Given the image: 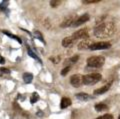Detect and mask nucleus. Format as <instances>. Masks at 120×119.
Masks as SVG:
<instances>
[{"mask_svg": "<svg viewBox=\"0 0 120 119\" xmlns=\"http://www.w3.org/2000/svg\"><path fill=\"white\" fill-rule=\"evenodd\" d=\"M33 80V75L31 73H24L23 74V81L25 83H30Z\"/></svg>", "mask_w": 120, "mask_h": 119, "instance_id": "4468645a", "label": "nucleus"}, {"mask_svg": "<svg viewBox=\"0 0 120 119\" xmlns=\"http://www.w3.org/2000/svg\"><path fill=\"white\" fill-rule=\"evenodd\" d=\"M118 119H120V115H119V117H118Z\"/></svg>", "mask_w": 120, "mask_h": 119, "instance_id": "c85d7f7f", "label": "nucleus"}, {"mask_svg": "<svg viewBox=\"0 0 120 119\" xmlns=\"http://www.w3.org/2000/svg\"><path fill=\"white\" fill-rule=\"evenodd\" d=\"M111 47V44L109 42H95L92 43V45L89 47L90 50H104Z\"/></svg>", "mask_w": 120, "mask_h": 119, "instance_id": "20e7f679", "label": "nucleus"}, {"mask_svg": "<svg viewBox=\"0 0 120 119\" xmlns=\"http://www.w3.org/2000/svg\"><path fill=\"white\" fill-rule=\"evenodd\" d=\"M70 83H71V85H72L73 87H79L81 85V83H82V77L80 75H78V74L71 76Z\"/></svg>", "mask_w": 120, "mask_h": 119, "instance_id": "6e6552de", "label": "nucleus"}, {"mask_svg": "<svg viewBox=\"0 0 120 119\" xmlns=\"http://www.w3.org/2000/svg\"><path fill=\"white\" fill-rule=\"evenodd\" d=\"M39 95L36 93V92H34V93L32 94V96H31V98H30V102H31V104H34V103H36L37 101L39 100Z\"/></svg>", "mask_w": 120, "mask_h": 119, "instance_id": "a211bd4d", "label": "nucleus"}, {"mask_svg": "<svg viewBox=\"0 0 120 119\" xmlns=\"http://www.w3.org/2000/svg\"><path fill=\"white\" fill-rule=\"evenodd\" d=\"M36 114H37V116H39V117H42L43 116V112H42V111H38Z\"/></svg>", "mask_w": 120, "mask_h": 119, "instance_id": "cd10ccee", "label": "nucleus"}, {"mask_svg": "<svg viewBox=\"0 0 120 119\" xmlns=\"http://www.w3.org/2000/svg\"><path fill=\"white\" fill-rule=\"evenodd\" d=\"M2 32H3V33H4V34H5V35H7V36H8V37H11V38H13V39H16V40H17V41H18V42H19L20 44L22 43V41H21V39L19 38V37H17V36H15V35H12V34H11V33H9L8 31H5V30H3Z\"/></svg>", "mask_w": 120, "mask_h": 119, "instance_id": "6ab92c4d", "label": "nucleus"}, {"mask_svg": "<svg viewBox=\"0 0 120 119\" xmlns=\"http://www.w3.org/2000/svg\"><path fill=\"white\" fill-rule=\"evenodd\" d=\"M77 17H75L74 15L72 16H69V17H66L64 20L62 21V23L60 24V27H62V28H66V27H71L73 24V22L74 20L76 19Z\"/></svg>", "mask_w": 120, "mask_h": 119, "instance_id": "0eeeda50", "label": "nucleus"}, {"mask_svg": "<svg viewBox=\"0 0 120 119\" xmlns=\"http://www.w3.org/2000/svg\"><path fill=\"white\" fill-rule=\"evenodd\" d=\"M72 37H73L74 40H78V39L84 40V39H87V37H88V31H87V29H80V30L76 31L75 33H73Z\"/></svg>", "mask_w": 120, "mask_h": 119, "instance_id": "39448f33", "label": "nucleus"}, {"mask_svg": "<svg viewBox=\"0 0 120 119\" xmlns=\"http://www.w3.org/2000/svg\"><path fill=\"white\" fill-rule=\"evenodd\" d=\"M105 63V58L103 56H91L87 59V65L92 68H100Z\"/></svg>", "mask_w": 120, "mask_h": 119, "instance_id": "7ed1b4c3", "label": "nucleus"}, {"mask_svg": "<svg viewBox=\"0 0 120 119\" xmlns=\"http://www.w3.org/2000/svg\"><path fill=\"white\" fill-rule=\"evenodd\" d=\"M100 2V0H83V3L85 4H88V3H97Z\"/></svg>", "mask_w": 120, "mask_h": 119, "instance_id": "393cba45", "label": "nucleus"}, {"mask_svg": "<svg viewBox=\"0 0 120 119\" xmlns=\"http://www.w3.org/2000/svg\"><path fill=\"white\" fill-rule=\"evenodd\" d=\"M71 103H72V102H71L70 98H68V97H63L61 99V102H60V108H61V109H65L68 106L71 105Z\"/></svg>", "mask_w": 120, "mask_h": 119, "instance_id": "f8f14e48", "label": "nucleus"}, {"mask_svg": "<svg viewBox=\"0 0 120 119\" xmlns=\"http://www.w3.org/2000/svg\"><path fill=\"white\" fill-rule=\"evenodd\" d=\"M33 34H34V36L36 37V38H37V39H39V40H40V41L42 42V43H45L44 39H43V37H42V34H41V32H40V31H38V30H35Z\"/></svg>", "mask_w": 120, "mask_h": 119, "instance_id": "aec40b11", "label": "nucleus"}, {"mask_svg": "<svg viewBox=\"0 0 120 119\" xmlns=\"http://www.w3.org/2000/svg\"><path fill=\"white\" fill-rule=\"evenodd\" d=\"M70 66H66V67L64 68V69H62V71H61V75L62 76H65L67 73H68L69 71H70Z\"/></svg>", "mask_w": 120, "mask_h": 119, "instance_id": "4be33fe9", "label": "nucleus"}, {"mask_svg": "<svg viewBox=\"0 0 120 119\" xmlns=\"http://www.w3.org/2000/svg\"><path fill=\"white\" fill-rule=\"evenodd\" d=\"M0 71L3 72V73H7V74L10 73V70H9V69H6V68H3V67L0 68Z\"/></svg>", "mask_w": 120, "mask_h": 119, "instance_id": "a878e982", "label": "nucleus"}, {"mask_svg": "<svg viewBox=\"0 0 120 119\" xmlns=\"http://www.w3.org/2000/svg\"><path fill=\"white\" fill-rule=\"evenodd\" d=\"M116 32V25L113 22H104V23H100L95 27L94 29V36L96 38H108L114 35Z\"/></svg>", "mask_w": 120, "mask_h": 119, "instance_id": "f257e3e1", "label": "nucleus"}, {"mask_svg": "<svg viewBox=\"0 0 120 119\" xmlns=\"http://www.w3.org/2000/svg\"><path fill=\"white\" fill-rule=\"evenodd\" d=\"M111 85H112V82H109L106 85H104L103 87L96 89V90H94V95H100V94H103V93H105V92H107L110 89Z\"/></svg>", "mask_w": 120, "mask_h": 119, "instance_id": "9d476101", "label": "nucleus"}, {"mask_svg": "<svg viewBox=\"0 0 120 119\" xmlns=\"http://www.w3.org/2000/svg\"><path fill=\"white\" fill-rule=\"evenodd\" d=\"M101 76L100 73H90V74H86V75L82 76V83L85 85H94L96 83H98L101 80Z\"/></svg>", "mask_w": 120, "mask_h": 119, "instance_id": "f03ea898", "label": "nucleus"}, {"mask_svg": "<svg viewBox=\"0 0 120 119\" xmlns=\"http://www.w3.org/2000/svg\"><path fill=\"white\" fill-rule=\"evenodd\" d=\"M4 63H5V59L0 55V64H4Z\"/></svg>", "mask_w": 120, "mask_h": 119, "instance_id": "bb28decb", "label": "nucleus"}, {"mask_svg": "<svg viewBox=\"0 0 120 119\" xmlns=\"http://www.w3.org/2000/svg\"><path fill=\"white\" fill-rule=\"evenodd\" d=\"M88 20H89V15L88 14H83V15L77 17L76 19L74 20V22H73V24H72L71 27H76V26L82 25V24H84L85 22H87Z\"/></svg>", "mask_w": 120, "mask_h": 119, "instance_id": "423d86ee", "label": "nucleus"}, {"mask_svg": "<svg viewBox=\"0 0 120 119\" xmlns=\"http://www.w3.org/2000/svg\"><path fill=\"white\" fill-rule=\"evenodd\" d=\"M97 119H113V116L111 114H104L102 116H99Z\"/></svg>", "mask_w": 120, "mask_h": 119, "instance_id": "5701e85b", "label": "nucleus"}, {"mask_svg": "<svg viewBox=\"0 0 120 119\" xmlns=\"http://www.w3.org/2000/svg\"><path fill=\"white\" fill-rule=\"evenodd\" d=\"M74 42H75V40L73 39L72 36H70V37H65V38L62 40V46L68 48V47H70V46H72L73 44H74Z\"/></svg>", "mask_w": 120, "mask_h": 119, "instance_id": "9b49d317", "label": "nucleus"}, {"mask_svg": "<svg viewBox=\"0 0 120 119\" xmlns=\"http://www.w3.org/2000/svg\"><path fill=\"white\" fill-rule=\"evenodd\" d=\"M75 96H76L77 99L81 100V101H87V100H89L90 98H91V96L86 94V93H77Z\"/></svg>", "mask_w": 120, "mask_h": 119, "instance_id": "ddd939ff", "label": "nucleus"}, {"mask_svg": "<svg viewBox=\"0 0 120 119\" xmlns=\"http://www.w3.org/2000/svg\"><path fill=\"white\" fill-rule=\"evenodd\" d=\"M27 53H28V55H29V56L30 57H32L33 59H35V60H37V61H39L40 63H41V60H40V59H39V57L38 56H37V55L34 53V52H33L31 49H30V48L27 46Z\"/></svg>", "mask_w": 120, "mask_h": 119, "instance_id": "dca6fc26", "label": "nucleus"}, {"mask_svg": "<svg viewBox=\"0 0 120 119\" xmlns=\"http://www.w3.org/2000/svg\"><path fill=\"white\" fill-rule=\"evenodd\" d=\"M7 5H8V1H3L2 3H0V9H2V10H4Z\"/></svg>", "mask_w": 120, "mask_h": 119, "instance_id": "b1692460", "label": "nucleus"}, {"mask_svg": "<svg viewBox=\"0 0 120 119\" xmlns=\"http://www.w3.org/2000/svg\"><path fill=\"white\" fill-rule=\"evenodd\" d=\"M107 108H108L107 105H105V104H103V103H98V104H96V105H95V110L98 111V112L106 110Z\"/></svg>", "mask_w": 120, "mask_h": 119, "instance_id": "2eb2a0df", "label": "nucleus"}, {"mask_svg": "<svg viewBox=\"0 0 120 119\" xmlns=\"http://www.w3.org/2000/svg\"><path fill=\"white\" fill-rule=\"evenodd\" d=\"M78 59H79V56H78V55H74L73 57L69 58L68 60L66 61V63L68 62V66H70V64H74V63H76L78 61Z\"/></svg>", "mask_w": 120, "mask_h": 119, "instance_id": "f3484780", "label": "nucleus"}, {"mask_svg": "<svg viewBox=\"0 0 120 119\" xmlns=\"http://www.w3.org/2000/svg\"><path fill=\"white\" fill-rule=\"evenodd\" d=\"M60 4H61V1H59V0H52V1H50L51 7H57Z\"/></svg>", "mask_w": 120, "mask_h": 119, "instance_id": "412c9836", "label": "nucleus"}, {"mask_svg": "<svg viewBox=\"0 0 120 119\" xmlns=\"http://www.w3.org/2000/svg\"><path fill=\"white\" fill-rule=\"evenodd\" d=\"M92 45V42L91 40L89 39H84V40H81V41L78 43V49L79 50H86V49H89V47Z\"/></svg>", "mask_w": 120, "mask_h": 119, "instance_id": "1a4fd4ad", "label": "nucleus"}]
</instances>
